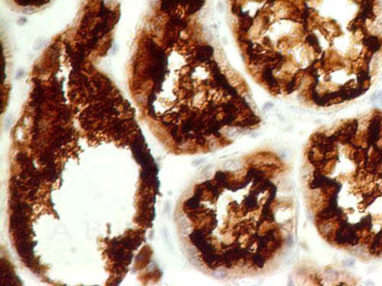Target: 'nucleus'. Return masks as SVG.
<instances>
[{"instance_id":"1","label":"nucleus","mask_w":382,"mask_h":286,"mask_svg":"<svg viewBox=\"0 0 382 286\" xmlns=\"http://www.w3.org/2000/svg\"><path fill=\"white\" fill-rule=\"evenodd\" d=\"M366 45L368 47V49L371 50V52L377 51L378 49H380L381 44L378 39L375 37H369L368 39L366 41Z\"/></svg>"}]
</instances>
